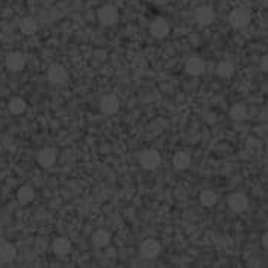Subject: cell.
<instances>
[{
  "label": "cell",
  "mask_w": 268,
  "mask_h": 268,
  "mask_svg": "<svg viewBox=\"0 0 268 268\" xmlns=\"http://www.w3.org/2000/svg\"><path fill=\"white\" fill-rule=\"evenodd\" d=\"M266 60H268L266 56L262 58V62H260V68H262V72H266V67H268V61H266Z\"/></svg>",
  "instance_id": "603a6c76"
},
{
  "label": "cell",
  "mask_w": 268,
  "mask_h": 268,
  "mask_svg": "<svg viewBox=\"0 0 268 268\" xmlns=\"http://www.w3.org/2000/svg\"><path fill=\"white\" fill-rule=\"evenodd\" d=\"M234 73H235V67H234V64L229 62V61H222V62L217 66V74H218L222 79H229V78L234 76Z\"/></svg>",
  "instance_id": "d6986e66"
},
{
  "label": "cell",
  "mask_w": 268,
  "mask_h": 268,
  "mask_svg": "<svg viewBox=\"0 0 268 268\" xmlns=\"http://www.w3.org/2000/svg\"><path fill=\"white\" fill-rule=\"evenodd\" d=\"M229 23L234 29H244L250 23V14L244 8H236L229 14Z\"/></svg>",
  "instance_id": "3957f363"
},
{
  "label": "cell",
  "mask_w": 268,
  "mask_h": 268,
  "mask_svg": "<svg viewBox=\"0 0 268 268\" xmlns=\"http://www.w3.org/2000/svg\"><path fill=\"white\" fill-rule=\"evenodd\" d=\"M97 18H98V22H100L103 26H112V24H116L117 20H118V11H117V8L112 6V5H104V6H102V8L98 10Z\"/></svg>",
  "instance_id": "7a4b0ae2"
},
{
  "label": "cell",
  "mask_w": 268,
  "mask_h": 268,
  "mask_svg": "<svg viewBox=\"0 0 268 268\" xmlns=\"http://www.w3.org/2000/svg\"><path fill=\"white\" fill-rule=\"evenodd\" d=\"M110 241H111V235L106 232V230H97V232H94L92 234V244L97 247V248H103V247H106L110 244Z\"/></svg>",
  "instance_id": "e0dca14e"
},
{
  "label": "cell",
  "mask_w": 268,
  "mask_h": 268,
  "mask_svg": "<svg viewBox=\"0 0 268 268\" xmlns=\"http://www.w3.org/2000/svg\"><path fill=\"white\" fill-rule=\"evenodd\" d=\"M67 78H68L67 70L61 64H52L48 67V70H47V79H48V82L55 84V85L64 84L67 80Z\"/></svg>",
  "instance_id": "8992f818"
},
{
  "label": "cell",
  "mask_w": 268,
  "mask_h": 268,
  "mask_svg": "<svg viewBox=\"0 0 268 268\" xmlns=\"http://www.w3.org/2000/svg\"><path fill=\"white\" fill-rule=\"evenodd\" d=\"M200 203L204 206V208H212L214 204L217 203V194L210 191V190H206V191H202L200 192V197H198Z\"/></svg>",
  "instance_id": "7402d4cb"
},
{
  "label": "cell",
  "mask_w": 268,
  "mask_h": 268,
  "mask_svg": "<svg viewBox=\"0 0 268 268\" xmlns=\"http://www.w3.org/2000/svg\"><path fill=\"white\" fill-rule=\"evenodd\" d=\"M191 164V156L186 152H178L173 158V166L178 170H186Z\"/></svg>",
  "instance_id": "9a60e30c"
},
{
  "label": "cell",
  "mask_w": 268,
  "mask_h": 268,
  "mask_svg": "<svg viewBox=\"0 0 268 268\" xmlns=\"http://www.w3.org/2000/svg\"><path fill=\"white\" fill-rule=\"evenodd\" d=\"M17 256V248L11 242H4L0 244V262L2 264H10L16 259Z\"/></svg>",
  "instance_id": "4fadbf2b"
},
{
  "label": "cell",
  "mask_w": 268,
  "mask_h": 268,
  "mask_svg": "<svg viewBox=\"0 0 268 268\" xmlns=\"http://www.w3.org/2000/svg\"><path fill=\"white\" fill-rule=\"evenodd\" d=\"M35 198V191L30 188V186H22L18 191H17V200L20 202V203H23V204H26V203H30L32 200Z\"/></svg>",
  "instance_id": "ffe728a7"
},
{
  "label": "cell",
  "mask_w": 268,
  "mask_h": 268,
  "mask_svg": "<svg viewBox=\"0 0 268 268\" xmlns=\"http://www.w3.org/2000/svg\"><path fill=\"white\" fill-rule=\"evenodd\" d=\"M160 250H162V246H160L159 241H156L153 238L146 240L140 247V252H141L142 258H146V259H156L159 256Z\"/></svg>",
  "instance_id": "277c9868"
},
{
  "label": "cell",
  "mask_w": 268,
  "mask_h": 268,
  "mask_svg": "<svg viewBox=\"0 0 268 268\" xmlns=\"http://www.w3.org/2000/svg\"><path fill=\"white\" fill-rule=\"evenodd\" d=\"M52 248H53V252H55L58 256H66V254H68L70 250H72V242H70L67 238L60 236V238H56L55 241H53Z\"/></svg>",
  "instance_id": "5bb4252c"
},
{
  "label": "cell",
  "mask_w": 268,
  "mask_h": 268,
  "mask_svg": "<svg viewBox=\"0 0 268 268\" xmlns=\"http://www.w3.org/2000/svg\"><path fill=\"white\" fill-rule=\"evenodd\" d=\"M150 34L156 40H162L170 34V24L166 18H156L150 24Z\"/></svg>",
  "instance_id": "9c48e42d"
},
{
  "label": "cell",
  "mask_w": 268,
  "mask_h": 268,
  "mask_svg": "<svg viewBox=\"0 0 268 268\" xmlns=\"http://www.w3.org/2000/svg\"><path fill=\"white\" fill-rule=\"evenodd\" d=\"M100 110L106 116H114L120 110V100L117 96H104L100 102Z\"/></svg>",
  "instance_id": "ba28073f"
},
{
  "label": "cell",
  "mask_w": 268,
  "mask_h": 268,
  "mask_svg": "<svg viewBox=\"0 0 268 268\" xmlns=\"http://www.w3.org/2000/svg\"><path fill=\"white\" fill-rule=\"evenodd\" d=\"M5 64L11 72H22L26 66V58L20 52H11L5 58Z\"/></svg>",
  "instance_id": "52a82bcc"
},
{
  "label": "cell",
  "mask_w": 268,
  "mask_h": 268,
  "mask_svg": "<svg viewBox=\"0 0 268 268\" xmlns=\"http://www.w3.org/2000/svg\"><path fill=\"white\" fill-rule=\"evenodd\" d=\"M204 68H206V66H204V62H203V60H200V58H190V60L186 61V64H185V72H186L190 76H194V78L203 74V73H204Z\"/></svg>",
  "instance_id": "7c38bea8"
},
{
  "label": "cell",
  "mask_w": 268,
  "mask_h": 268,
  "mask_svg": "<svg viewBox=\"0 0 268 268\" xmlns=\"http://www.w3.org/2000/svg\"><path fill=\"white\" fill-rule=\"evenodd\" d=\"M26 108H28V104H26V102H24L22 97H14V98H11V102H10V104H8V110H10V112H11L12 116H22V114L26 111Z\"/></svg>",
  "instance_id": "2e32d148"
},
{
  "label": "cell",
  "mask_w": 268,
  "mask_h": 268,
  "mask_svg": "<svg viewBox=\"0 0 268 268\" xmlns=\"http://www.w3.org/2000/svg\"><path fill=\"white\" fill-rule=\"evenodd\" d=\"M20 29L24 35H34L38 30V22L32 17H26L20 23Z\"/></svg>",
  "instance_id": "ac0fdd59"
},
{
  "label": "cell",
  "mask_w": 268,
  "mask_h": 268,
  "mask_svg": "<svg viewBox=\"0 0 268 268\" xmlns=\"http://www.w3.org/2000/svg\"><path fill=\"white\" fill-rule=\"evenodd\" d=\"M56 159H58V152L55 148H50V147H46V148L40 150L38 154H36L38 164L41 167H44V168H50V167L55 166Z\"/></svg>",
  "instance_id": "5b68a950"
},
{
  "label": "cell",
  "mask_w": 268,
  "mask_h": 268,
  "mask_svg": "<svg viewBox=\"0 0 268 268\" xmlns=\"http://www.w3.org/2000/svg\"><path fill=\"white\" fill-rule=\"evenodd\" d=\"M160 154L156 150H146L141 153L140 156V164L144 170L147 172H153L160 166Z\"/></svg>",
  "instance_id": "6da1fadb"
},
{
  "label": "cell",
  "mask_w": 268,
  "mask_h": 268,
  "mask_svg": "<svg viewBox=\"0 0 268 268\" xmlns=\"http://www.w3.org/2000/svg\"><path fill=\"white\" fill-rule=\"evenodd\" d=\"M266 240H268V236H266V234H265V235L262 236V246H264L265 248L268 247V242H266Z\"/></svg>",
  "instance_id": "cb8c5ba5"
},
{
  "label": "cell",
  "mask_w": 268,
  "mask_h": 268,
  "mask_svg": "<svg viewBox=\"0 0 268 268\" xmlns=\"http://www.w3.org/2000/svg\"><path fill=\"white\" fill-rule=\"evenodd\" d=\"M214 18H216V12H214V10L208 5L204 6H198L196 10V20L203 24V26H208L214 22Z\"/></svg>",
  "instance_id": "8fae6325"
},
{
  "label": "cell",
  "mask_w": 268,
  "mask_h": 268,
  "mask_svg": "<svg viewBox=\"0 0 268 268\" xmlns=\"http://www.w3.org/2000/svg\"><path fill=\"white\" fill-rule=\"evenodd\" d=\"M229 208L234 212H244L248 208V198L242 192H234L229 197Z\"/></svg>",
  "instance_id": "30bf717a"
},
{
  "label": "cell",
  "mask_w": 268,
  "mask_h": 268,
  "mask_svg": "<svg viewBox=\"0 0 268 268\" xmlns=\"http://www.w3.org/2000/svg\"><path fill=\"white\" fill-rule=\"evenodd\" d=\"M230 118L235 122H241L247 117V108L242 103H235L232 108H230Z\"/></svg>",
  "instance_id": "44dd1931"
}]
</instances>
